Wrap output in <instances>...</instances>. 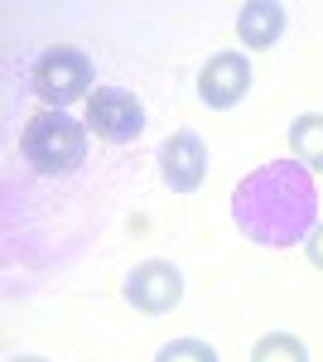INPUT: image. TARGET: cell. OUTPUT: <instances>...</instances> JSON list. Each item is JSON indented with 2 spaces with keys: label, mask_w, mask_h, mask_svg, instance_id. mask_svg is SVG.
Wrapping results in <instances>:
<instances>
[{
  "label": "cell",
  "mask_w": 323,
  "mask_h": 362,
  "mask_svg": "<svg viewBox=\"0 0 323 362\" xmlns=\"http://www.w3.org/2000/svg\"><path fill=\"white\" fill-rule=\"evenodd\" d=\"M232 223L251 247H266V251L304 247L309 232L319 227V184H314V174L299 165L295 155L251 169L232 189Z\"/></svg>",
  "instance_id": "1"
},
{
  "label": "cell",
  "mask_w": 323,
  "mask_h": 362,
  "mask_svg": "<svg viewBox=\"0 0 323 362\" xmlns=\"http://www.w3.org/2000/svg\"><path fill=\"white\" fill-rule=\"evenodd\" d=\"M20 155L34 174L63 179L87 165V121H73L68 112H34L20 131Z\"/></svg>",
  "instance_id": "2"
},
{
  "label": "cell",
  "mask_w": 323,
  "mask_h": 362,
  "mask_svg": "<svg viewBox=\"0 0 323 362\" xmlns=\"http://www.w3.org/2000/svg\"><path fill=\"white\" fill-rule=\"evenodd\" d=\"M97 83V63L73 44H49L44 54L29 63V92L49 107V112H68L73 102L92 97Z\"/></svg>",
  "instance_id": "3"
},
{
  "label": "cell",
  "mask_w": 323,
  "mask_h": 362,
  "mask_svg": "<svg viewBox=\"0 0 323 362\" xmlns=\"http://www.w3.org/2000/svg\"><path fill=\"white\" fill-rule=\"evenodd\" d=\"M87 131L107 145H131L145 131V102L126 87H97L87 97Z\"/></svg>",
  "instance_id": "4"
},
{
  "label": "cell",
  "mask_w": 323,
  "mask_h": 362,
  "mask_svg": "<svg viewBox=\"0 0 323 362\" xmlns=\"http://www.w3.org/2000/svg\"><path fill=\"white\" fill-rule=\"evenodd\" d=\"M121 295L140 314H174V309L184 305V271L174 261H164V256H150V261H140L126 276Z\"/></svg>",
  "instance_id": "5"
},
{
  "label": "cell",
  "mask_w": 323,
  "mask_h": 362,
  "mask_svg": "<svg viewBox=\"0 0 323 362\" xmlns=\"http://www.w3.org/2000/svg\"><path fill=\"white\" fill-rule=\"evenodd\" d=\"M208 179V140L198 131H174L160 145V184L169 194H198Z\"/></svg>",
  "instance_id": "6"
},
{
  "label": "cell",
  "mask_w": 323,
  "mask_h": 362,
  "mask_svg": "<svg viewBox=\"0 0 323 362\" xmlns=\"http://www.w3.org/2000/svg\"><path fill=\"white\" fill-rule=\"evenodd\" d=\"M246 92H251V58L246 54L222 49V54H213L203 63V73H198V102L208 112H232Z\"/></svg>",
  "instance_id": "7"
},
{
  "label": "cell",
  "mask_w": 323,
  "mask_h": 362,
  "mask_svg": "<svg viewBox=\"0 0 323 362\" xmlns=\"http://www.w3.org/2000/svg\"><path fill=\"white\" fill-rule=\"evenodd\" d=\"M285 25H290V15H285L280 0H246L242 10H237V39H242L246 49H270V44H280Z\"/></svg>",
  "instance_id": "8"
},
{
  "label": "cell",
  "mask_w": 323,
  "mask_h": 362,
  "mask_svg": "<svg viewBox=\"0 0 323 362\" xmlns=\"http://www.w3.org/2000/svg\"><path fill=\"white\" fill-rule=\"evenodd\" d=\"M290 155L309 174H323V116L319 112H304L290 121Z\"/></svg>",
  "instance_id": "9"
},
{
  "label": "cell",
  "mask_w": 323,
  "mask_h": 362,
  "mask_svg": "<svg viewBox=\"0 0 323 362\" xmlns=\"http://www.w3.org/2000/svg\"><path fill=\"white\" fill-rule=\"evenodd\" d=\"M251 362H309V348H304V338H299V334L275 329V334H261V338H256Z\"/></svg>",
  "instance_id": "10"
},
{
  "label": "cell",
  "mask_w": 323,
  "mask_h": 362,
  "mask_svg": "<svg viewBox=\"0 0 323 362\" xmlns=\"http://www.w3.org/2000/svg\"><path fill=\"white\" fill-rule=\"evenodd\" d=\"M155 362H222V353L203 338H174L155 353Z\"/></svg>",
  "instance_id": "11"
},
{
  "label": "cell",
  "mask_w": 323,
  "mask_h": 362,
  "mask_svg": "<svg viewBox=\"0 0 323 362\" xmlns=\"http://www.w3.org/2000/svg\"><path fill=\"white\" fill-rule=\"evenodd\" d=\"M304 251H309V266H319L323 271V223L309 232V242H304Z\"/></svg>",
  "instance_id": "12"
},
{
  "label": "cell",
  "mask_w": 323,
  "mask_h": 362,
  "mask_svg": "<svg viewBox=\"0 0 323 362\" xmlns=\"http://www.w3.org/2000/svg\"><path fill=\"white\" fill-rule=\"evenodd\" d=\"M10 362H49V358H34V353H20V358H10Z\"/></svg>",
  "instance_id": "13"
}]
</instances>
